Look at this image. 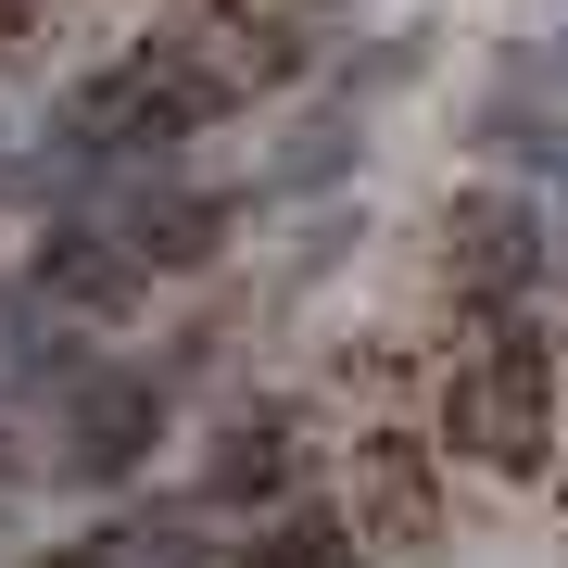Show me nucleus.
I'll list each match as a JSON object with an SVG mask.
<instances>
[{
	"instance_id": "obj_9",
	"label": "nucleus",
	"mask_w": 568,
	"mask_h": 568,
	"mask_svg": "<svg viewBox=\"0 0 568 568\" xmlns=\"http://www.w3.org/2000/svg\"><path fill=\"white\" fill-rule=\"evenodd\" d=\"M39 568H152L126 530H77V544H39Z\"/></svg>"
},
{
	"instance_id": "obj_8",
	"label": "nucleus",
	"mask_w": 568,
	"mask_h": 568,
	"mask_svg": "<svg viewBox=\"0 0 568 568\" xmlns=\"http://www.w3.org/2000/svg\"><path fill=\"white\" fill-rule=\"evenodd\" d=\"M126 544H140L152 568H203L215 544H203V518H190V506H164V518H126Z\"/></svg>"
},
{
	"instance_id": "obj_6",
	"label": "nucleus",
	"mask_w": 568,
	"mask_h": 568,
	"mask_svg": "<svg viewBox=\"0 0 568 568\" xmlns=\"http://www.w3.org/2000/svg\"><path fill=\"white\" fill-rule=\"evenodd\" d=\"M291 417L278 405H253V417H227L215 429V455H203V506H291Z\"/></svg>"
},
{
	"instance_id": "obj_2",
	"label": "nucleus",
	"mask_w": 568,
	"mask_h": 568,
	"mask_svg": "<svg viewBox=\"0 0 568 568\" xmlns=\"http://www.w3.org/2000/svg\"><path fill=\"white\" fill-rule=\"evenodd\" d=\"M544 215L518 203V190H467V203H443V278H455V304H480V316H518L530 291H544Z\"/></svg>"
},
{
	"instance_id": "obj_10",
	"label": "nucleus",
	"mask_w": 568,
	"mask_h": 568,
	"mask_svg": "<svg viewBox=\"0 0 568 568\" xmlns=\"http://www.w3.org/2000/svg\"><path fill=\"white\" fill-rule=\"evenodd\" d=\"M0 493H13V443H0Z\"/></svg>"
},
{
	"instance_id": "obj_7",
	"label": "nucleus",
	"mask_w": 568,
	"mask_h": 568,
	"mask_svg": "<svg viewBox=\"0 0 568 568\" xmlns=\"http://www.w3.org/2000/svg\"><path fill=\"white\" fill-rule=\"evenodd\" d=\"M253 568H354V518L342 506H278L253 530Z\"/></svg>"
},
{
	"instance_id": "obj_5",
	"label": "nucleus",
	"mask_w": 568,
	"mask_h": 568,
	"mask_svg": "<svg viewBox=\"0 0 568 568\" xmlns=\"http://www.w3.org/2000/svg\"><path fill=\"white\" fill-rule=\"evenodd\" d=\"M140 278H152V265L126 253L114 227H89V215H51V227H39V291H51V304L126 316V304H140Z\"/></svg>"
},
{
	"instance_id": "obj_4",
	"label": "nucleus",
	"mask_w": 568,
	"mask_h": 568,
	"mask_svg": "<svg viewBox=\"0 0 568 568\" xmlns=\"http://www.w3.org/2000/svg\"><path fill=\"white\" fill-rule=\"evenodd\" d=\"M227 227H241V190H190L178 164H164V178H140V203H126L114 241L140 253L152 278H190V265H215V253H227Z\"/></svg>"
},
{
	"instance_id": "obj_1",
	"label": "nucleus",
	"mask_w": 568,
	"mask_h": 568,
	"mask_svg": "<svg viewBox=\"0 0 568 568\" xmlns=\"http://www.w3.org/2000/svg\"><path fill=\"white\" fill-rule=\"evenodd\" d=\"M443 429H455V455H480V467H544V443H556V354H544L530 316H493L480 354H455Z\"/></svg>"
},
{
	"instance_id": "obj_3",
	"label": "nucleus",
	"mask_w": 568,
	"mask_h": 568,
	"mask_svg": "<svg viewBox=\"0 0 568 568\" xmlns=\"http://www.w3.org/2000/svg\"><path fill=\"white\" fill-rule=\"evenodd\" d=\"M152 443H164V379L152 366H89L63 392V467L77 480H126V467H152Z\"/></svg>"
},
{
	"instance_id": "obj_11",
	"label": "nucleus",
	"mask_w": 568,
	"mask_h": 568,
	"mask_svg": "<svg viewBox=\"0 0 568 568\" xmlns=\"http://www.w3.org/2000/svg\"><path fill=\"white\" fill-rule=\"evenodd\" d=\"M556 241H568V227H556Z\"/></svg>"
}]
</instances>
